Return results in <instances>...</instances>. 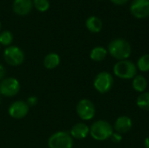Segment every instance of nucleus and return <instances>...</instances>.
<instances>
[{
	"instance_id": "f257e3e1",
	"label": "nucleus",
	"mask_w": 149,
	"mask_h": 148,
	"mask_svg": "<svg viewBox=\"0 0 149 148\" xmlns=\"http://www.w3.org/2000/svg\"><path fill=\"white\" fill-rule=\"evenodd\" d=\"M108 53L117 60L128 59L132 53V47L129 42L124 38H115L113 39L107 47Z\"/></svg>"
},
{
	"instance_id": "f03ea898",
	"label": "nucleus",
	"mask_w": 149,
	"mask_h": 148,
	"mask_svg": "<svg viewBox=\"0 0 149 148\" xmlns=\"http://www.w3.org/2000/svg\"><path fill=\"white\" fill-rule=\"evenodd\" d=\"M114 130L113 126L105 120L93 122L90 127V135L97 141H105L111 138Z\"/></svg>"
},
{
	"instance_id": "7ed1b4c3",
	"label": "nucleus",
	"mask_w": 149,
	"mask_h": 148,
	"mask_svg": "<svg viewBox=\"0 0 149 148\" xmlns=\"http://www.w3.org/2000/svg\"><path fill=\"white\" fill-rule=\"evenodd\" d=\"M114 75L121 79H133L137 75L136 65L128 59L118 61L113 68Z\"/></svg>"
},
{
	"instance_id": "20e7f679",
	"label": "nucleus",
	"mask_w": 149,
	"mask_h": 148,
	"mask_svg": "<svg viewBox=\"0 0 149 148\" xmlns=\"http://www.w3.org/2000/svg\"><path fill=\"white\" fill-rule=\"evenodd\" d=\"M113 83L114 79L111 73L107 72H101L94 78L93 86L98 92L104 94L111 91L113 86Z\"/></svg>"
},
{
	"instance_id": "39448f33",
	"label": "nucleus",
	"mask_w": 149,
	"mask_h": 148,
	"mask_svg": "<svg viewBox=\"0 0 149 148\" xmlns=\"http://www.w3.org/2000/svg\"><path fill=\"white\" fill-rule=\"evenodd\" d=\"M72 137L67 132H57L48 140L49 148H72Z\"/></svg>"
},
{
	"instance_id": "423d86ee",
	"label": "nucleus",
	"mask_w": 149,
	"mask_h": 148,
	"mask_svg": "<svg viewBox=\"0 0 149 148\" xmlns=\"http://www.w3.org/2000/svg\"><path fill=\"white\" fill-rule=\"evenodd\" d=\"M77 114L83 120H91L95 116V106L88 99H82L79 101L77 107Z\"/></svg>"
},
{
	"instance_id": "0eeeda50",
	"label": "nucleus",
	"mask_w": 149,
	"mask_h": 148,
	"mask_svg": "<svg viewBox=\"0 0 149 148\" xmlns=\"http://www.w3.org/2000/svg\"><path fill=\"white\" fill-rule=\"evenodd\" d=\"M3 58L7 64L12 66L20 65L24 59L23 51L17 46H9L3 51Z\"/></svg>"
},
{
	"instance_id": "6e6552de",
	"label": "nucleus",
	"mask_w": 149,
	"mask_h": 148,
	"mask_svg": "<svg viewBox=\"0 0 149 148\" xmlns=\"http://www.w3.org/2000/svg\"><path fill=\"white\" fill-rule=\"evenodd\" d=\"M20 85L17 79L7 78L2 80L0 84V93L5 97H13L18 93Z\"/></svg>"
},
{
	"instance_id": "1a4fd4ad",
	"label": "nucleus",
	"mask_w": 149,
	"mask_h": 148,
	"mask_svg": "<svg viewBox=\"0 0 149 148\" xmlns=\"http://www.w3.org/2000/svg\"><path fill=\"white\" fill-rule=\"evenodd\" d=\"M132 15L139 19L149 17V0H133L130 5Z\"/></svg>"
},
{
	"instance_id": "9d476101",
	"label": "nucleus",
	"mask_w": 149,
	"mask_h": 148,
	"mask_svg": "<svg viewBox=\"0 0 149 148\" xmlns=\"http://www.w3.org/2000/svg\"><path fill=\"white\" fill-rule=\"evenodd\" d=\"M28 112H29V106L27 105V103L20 100L12 103L8 109V113L10 116L17 120L24 118L28 114Z\"/></svg>"
},
{
	"instance_id": "9b49d317",
	"label": "nucleus",
	"mask_w": 149,
	"mask_h": 148,
	"mask_svg": "<svg viewBox=\"0 0 149 148\" xmlns=\"http://www.w3.org/2000/svg\"><path fill=\"white\" fill-rule=\"evenodd\" d=\"M114 132L120 133V134H124L128 133L132 127H133V120L130 117L122 115L120 116L116 119L114 121V124L113 126Z\"/></svg>"
},
{
	"instance_id": "f8f14e48",
	"label": "nucleus",
	"mask_w": 149,
	"mask_h": 148,
	"mask_svg": "<svg viewBox=\"0 0 149 148\" xmlns=\"http://www.w3.org/2000/svg\"><path fill=\"white\" fill-rule=\"evenodd\" d=\"M32 6V0H14L12 9L16 14L19 16H25L31 11Z\"/></svg>"
},
{
	"instance_id": "ddd939ff",
	"label": "nucleus",
	"mask_w": 149,
	"mask_h": 148,
	"mask_svg": "<svg viewBox=\"0 0 149 148\" xmlns=\"http://www.w3.org/2000/svg\"><path fill=\"white\" fill-rule=\"evenodd\" d=\"M70 134L73 139L83 140L90 134V127L85 123H77L72 127Z\"/></svg>"
},
{
	"instance_id": "4468645a",
	"label": "nucleus",
	"mask_w": 149,
	"mask_h": 148,
	"mask_svg": "<svg viewBox=\"0 0 149 148\" xmlns=\"http://www.w3.org/2000/svg\"><path fill=\"white\" fill-rule=\"evenodd\" d=\"M86 26L88 31L93 33H98L102 29V21L95 16L89 17L86 21Z\"/></svg>"
},
{
	"instance_id": "2eb2a0df",
	"label": "nucleus",
	"mask_w": 149,
	"mask_h": 148,
	"mask_svg": "<svg viewBox=\"0 0 149 148\" xmlns=\"http://www.w3.org/2000/svg\"><path fill=\"white\" fill-rule=\"evenodd\" d=\"M132 85L135 92H137L139 93H142V92H146V89L148 87V80L146 79V78L143 75L137 74L133 79Z\"/></svg>"
},
{
	"instance_id": "dca6fc26",
	"label": "nucleus",
	"mask_w": 149,
	"mask_h": 148,
	"mask_svg": "<svg viewBox=\"0 0 149 148\" xmlns=\"http://www.w3.org/2000/svg\"><path fill=\"white\" fill-rule=\"evenodd\" d=\"M107 53L108 51L106 48L102 46H96L91 51L90 58L92 60L95 62H100V61H103L107 58Z\"/></svg>"
},
{
	"instance_id": "f3484780",
	"label": "nucleus",
	"mask_w": 149,
	"mask_h": 148,
	"mask_svg": "<svg viewBox=\"0 0 149 148\" xmlns=\"http://www.w3.org/2000/svg\"><path fill=\"white\" fill-rule=\"evenodd\" d=\"M60 63V58L57 53L52 52L45 56L44 59V65L46 69L52 70L56 68Z\"/></svg>"
},
{
	"instance_id": "a211bd4d",
	"label": "nucleus",
	"mask_w": 149,
	"mask_h": 148,
	"mask_svg": "<svg viewBox=\"0 0 149 148\" xmlns=\"http://www.w3.org/2000/svg\"><path fill=\"white\" fill-rule=\"evenodd\" d=\"M136 105L143 111H149V92L140 93L136 99Z\"/></svg>"
},
{
	"instance_id": "6ab92c4d",
	"label": "nucleus",
	"mask_w": 149,
	"mask_h": 148,
	"mask_svg": "<svg viewBox=\"0 0 149 148\" xmlns=\"http://www.w3.org/2000/svg\"><path fill=\"white\" fill-rule=\"evenodd\" d=\"M137 69L142 72H149V54H144L139 58L136 64Z\"/></svg>"
},
{
	"instance_id": "aec40b11",
	"label": "nucleus",
	"mask_w": 149,
	"mask_h": 148,
	"mask_svg": "<svg viewBox=\"0 0 149 148\" xmlns=\"http://www.w3.org/2000/svg\"><path fill=\"white\" fill-rule=\"evenodd\" d=\"M13 41V35L10 31H4L0 33V44L8 46Z\"/></svg>"
},
{
	"instance_id": "412c9836",
	"label": "nucleus",
	"mask_w": 149,
	"mask_h": 148,
	"mask_svg": "<svg viewBox=\"0 0 149 148\" xmlns=\"http://www.w3.org/2000/svg\"><path fill=\"white\" fill-rule=\"evenodd\" d=\"M32 3L33 6H35V8L41 12L46 11L50 7L49 0H32Z\"/></svg>"
},
{
	"instance_id": "4be33fe9",
	"label": "nucleus",
	"mask_w": 149,
	"mask_h": 148,
	"mask_svg": "<svg viewBox=\"0 0 149 148\" xmlns=\"http://www.w3.org/2000/svg\"><path fill=\"white\" fill-rule=\"evenodd\" d=\"M110 139H111L112 142H113V143H120L122 140V135L116 132H113V133L112 134Z\"/></svg>"
},
{
	"instance_id": "5701e85b",
	"label": "nucleus",
	"mask_w": 149,
	"mask_h": 148,
	"mask_svg": "<svg viewBox=\"0 0 149 148\" xmlns=\"http://www.w3.org/2000/svg\"><path fill=\"white\" fill-rule=\"evenodd\" d=\"M37 102H38L37 97L31 96V97H29V98L27 99V102H26V103H27V105H28L29 106H36Z\"/></svg>"
},
{
	"instance_id": "b1692460",
	"label": "nucleus",
	"mask_w": 149,
	"mask_h": 148,
	"mask_svg": "<svg viewBox=\"0 0 149 148\" xmlns=\"http://www.w3.org/2000/svg\"><path fill=\"white\" fill-rule=\"evenodd\" d=\"M110 1L116 5H123L125 3H127L128 0H110Z\"/></svg>"
},
{
	"instance_id": "393cba45",
	"label": "nucleus",
	"mask_w": 149,
	"mask_h": 148,
	"mask_svg": "<svg viewBox=\"0 0 149 148\" xmlns=\"http://www.w3.org/2000/svg\"><path fill=\"white\" fill-rule=\"evenodd\" d=\"M4 75H5V69L2 65H0V80L3 79Z\"/></svg>"
},
{
	"instance_id": "a878e982",
	"label": "nucleus",
	"mask_w": 149,
	"mask_h": 148,
	"mask_svg": "<svg viewBox=\"0 0 149 148\" xmlns=\"http://www.w3.org/2000/svg\"><path fill=\"white\" fill-rule=\"evenodd\" d=\"M144 147L146 148H149V136L147 137L144 140Z\"/></svg>"
},
{
	"instance_id": "bb28decb",
	"label": "nucleus",
	"mask_w": 149,
	"mask_h": 148,
	"mask_svg": "<svg viewBox=\"0 0 149 148\" xmlns=\"http://www.w3.org/2000/svg\"><path fill=\"white\" fill-rule=\"evenodd\" d=\"M0 31H1V22H0Z\"/></svg>"
}]
</instances>
